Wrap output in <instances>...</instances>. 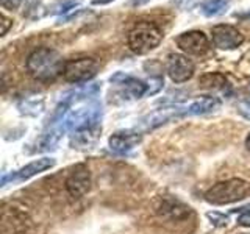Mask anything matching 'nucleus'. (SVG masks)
Returning a JSON list of instances; mask_svg holds the SVG:
<instances>
[{"label":"nucleus","mask_w":250,"mask_h":234,"mask_svg":"<svg viewBox=\"0 0 250 234\" xmlns=\"http://www.w3.org/2000/svg\"><path fill=\"white\" fill-rule=\"evenodd\" d=\"M250 192V184L241 178H231L227 181H221L209 187L205 194V200L211 205H230L247 197Z\"/></svg>","instance_id":"obj_3"},{"label":"nucleus","mask_w":250,"mask_h":234,"mask_svg":"<svg viewBox=\"0 0 250 234\" xmlns=\"http://www.w3.org/2000/svg\"><path fill=\"white\" fill-rule=\"evenodd\" d=\"M200 88L203 89H209V91H217V89H224L227 86V78L222 74L217 72H209L200 77L199 80Z\"/></svg>","instance_id":"obj_17"},{"label":"nucleus","mask_w":250,"mask_h":234,"mask_svg":"<svg viewBox=\"0 0 250 234\" xmlns=\"http://www.w3.org/2000/svg\"><path fill=\"white\" fill-rule=\"evenodd\" d=\"M213 35V42L217 49L221 50H233L244 42V36L242 33L231 25H225V23H219L211 30Z\"/></svg>","instance_id":"obj_7"},{"label":"nucleus","mask_w":250,"mask_h":234,"mask_svg":"<svg viewBox=\"0 0 250 234\" xmlns=\"http://www.w3.org/2000/svg\"><path fill=\"white\" fill-rule=\"evenodd\" d=\"M238 113L244 117V119L250 120V100H242L238 103Z\"/></svg>","instance_id":"obj_20"},{"label":"nucleus","mask_w":250,"mask_h":234,"mask_svg":"<svg viewBox=\"0 0 250 234\" xmlns=\"http://www.w3.org/2000/svg\"><path fill=\"white\" fill-rule=\"evenodd\" d=\"M21 3H22V0H2V5L5 8H10V10H16Z\"/></svg>","instance_id":"obj_22"},{"label":"nucleus","mask_w":250,"mask_h":234,"mask_svg":"<svg viewBox=\"0 0 250 234\" xmlns=\"http://www.w3.org/2000/svg\"><path fill=\"white\" fill-rule=\"evenodd\" d=\"M156 211L160 215L169 218V220H185L191 214V208L183 205L177 198H163Z\"/></svg>","instance_id":"obj_14"},{"label":"nucleus","mask_w":250,"mask_h":234,"mask_svg":"<svg viewBox=\"0 0 250 234\" xmlns=\"http://www.w3.org/2000/svg\"><path fill=\"white\" fill-rule=\"evenodd\" d=\"M185 114H188L186 106L185 108H182V106L161 108V109H158V111H155L153 114L147 116L143 120V125H144L146 130H152V128L160 127V125L167 123V122L177 119V117H180V116H185Z\"/></svg>","instance_id":"obj_12"},{"label":"nucleus","mask_w":250,"mask_h":234,"mask_svg":"<svg viewBox=\"0 0 250 234\" xmlns=\"http://www.w3.org/2000/svg\"><path fill=\"white\" fill-rule=\"evenodd\" d=\"M163 39V31L153 22L141 20L128 33V47L133 53L146 55L155 50Z\"/></svg>","instance_id":"obj_2"},{"label":"nucleus","mask_w":250,"mask_h":234,"mask_svg":"<svg viewBox=\"0 0 250 234\" xmlns=\"http://www.w3.org/2000/svg\"><path fill=\"white\" fill-rule=\"evenodd\" d=\"M44 108V98L41 96H33V97H25L21 103H19V109L22 114L27 116H38L42 111Z\"/></svg>","instance_id":"obj_18"},{"label":"nucleus","mask_w":250,"mask_h":234,"mask_svg":"<svg viewBox=\"0 0 250 234\" xmlns=\"http://www.w3.org/2000/svg\"><path fill=\"white\" fill-rule=\"evenodd\" d=\"M231 0H203L200 5V13L205 18H217L227 13Z\"/></svg>","instance_id":"obj_16"},{"label":"nucleus","mask_w":250,"mask_h":234,"mask_svg":"<svg viewBox=\"0 0 250 234\" xmlns=\"http://www.w3.org/2000/svg\"><path fill=\"white\" fill-rule=\"evenodd\" d=\"M57 161L53 158H41V159H35L30 164H27L25 167H22L21 170L14 172V174L10 175L11 181H25V179H30L31 176H35L38 174H42V172L52 169Z\"/></svg>","instance_id":"obj_13"},{"label":"nucleus","mask_w":250,"mask_h":234,"mask_svg":"<svg viewBox=\"0 0 250 234\" xmlns=\"http://www.w3.org/2000/svg\"><path fill=\"white\" fill-rule=\"evenodd\" d=\"M99 72V62L94 58H78L66 61L62 77L69 83H84L92 80Z\"/></svg>","instance_id":"obj_4"},{"label":"nucleus","mask_w":250,"mask_h":234,"mask_svg":"<svg viewBox=\"0 0 250 234\" xmlns=\"http://www.w3.org/2000/svg\"><path fill=\"white\" fill-rule=\"evenodd\" d=\"M249 91H250V86H249Z\"/></svg>","instance_id":"obj_28"},{"label":"nucleus","mask_w":250,"mask_h":234,"mask_svg":"<svg viewBox=\"0 0 250 234\" xmlns=\"http://www.w3.org/2000/svg\"><path fill=\"white\" fill-rule=\"evenodd\" d=\"M246 147H247V152L250 153V133H249L247 137H246Z\"/></svg>","instance_id":"obj_26"},{"label":"nucleus","mask_w":250,"mask_h":234,"mask_svg":"<svg viewBox=\"0 0 250 234\" xmlns=\"http://www.w3.org/2000/svg\"><path fill=\"white\" fill-rule=\"evenodd\" d=\"M221 105H222L221 98L213 97V96H205V97L194 100L189 106H186V113L189 116H203V114L217 111V109L221 108Z\"/></svg>","instance_id":"obj_15"},{"label":"nucleus","mask_w":250,"mask_h":234,"mask_svg":"<svg viewBox=\"0 0 250 234\" xmlns=\"http://www.w3.org/2000/svg\"><path fill=\"white\" fill-rule=\"evenodd\" d=\"M66 62L62 61L61 55L53 50L41 47L30 53L27 58L28 74L38 81H53L58 75L62 74Z\"/></svg>","instance_id":"obj_1"},{"label":"nucleus","mask_w":250,"mask_h":234,"mask_svg":"<svg viewBox=\"0 0 250 234\" xmlns=\"http://www.w3.org/2000/svg\"><path fill=\"white\" fill-rule=\"evenodd\" d=\"M91 172L84 164H77L66 178V191L72 198H82L91 191Z\"/></svg>","instance_id":"obj_5"},{"label":"nucleus","mask_w":250,"mask_h":234,"mask_svg":"<svg viewBox=\"0 0 250 234\" xmlns=\"http://www.w3.org/2000/svg\"><path fill=\"white\" fill-rule=\"evenodd\" d=\"M167 75L174 83H185L194 75V62L180 53L169 55L167 59Z\"/></svg>","instance_id":"obj_9"},{"label":"nucleus","mask_w":250,"mask_h":234,"mask_svg":"<svg viewBox=\"0 0 250 234\" xmlns=\"http://www.w3.org/2000/svg\"><path fill=\"white\" fill-rule=\"evenodd\" d=\"M177 45L188 55H194V57H202L209 50L207 35L199 30H191L182 33L177 38Z\"/></svg>","instance_id":"obj_8"},{"label":"nucleus","mask_w":250,"mask_h":234,"mask_svg":"<svg viewBox=\"0 0 250 234\" xmlns=\"http://www.w3.org/2000/svg\"><path fill=\"white\" fill-rule=\"evenodd\" d=\"M238 225L246 226V228H250V209L244 211V213L238 215Z\"/></svg>","instance_id":"obj_21"},{"label":"nucleus","mask_w":250,"mask_h":234,"mask_svg":"<svg viewBox=\"0 0 250 234\" xmlns=\"http://www.w3.org/2000/svg\"><path fill=\"white\" fill-rule=\"evenodd\" d=\"M111 83L117 84L119 88L124 89V92L130 96L131 98H141L148 94V84L138 80V78H133L130 75H125L122 72H117L116 75L111 77Z\"/></svg>","instance_id":"obj_11"},{"label":"nucleus","mask_w":250,"mask_h":234,"mask_svg":"<svg viewBox=\"0 0 250 234\" xmlns=\"http://www.w3.org/2000/svg\"><path fill=\"white\" fill-rule=\"evenodd\" d=\"M238 16V18H244V19H247V18H250V10L246 13V14H236Z\"/></svg>","instance_id":"obj_27"},{"label":"nucleus","mask_w":250,"mask_h":234,"mask_svg":"<svg viewBox=\"0 0 250 234\" xmlns=\"http://www.w3.org/2000/svg\"><path fill=\"white\" fill-rule=\"evenodd\" d=\"M207 217L209 218L211 223L214 226H227V223H229V217L221 213H208Z\"/></svg>","instance_id":"obj_19"},{"label":"nucleus","mask_w":250,"mask_h":234,"mask_svg":"<svg viewBox=\"0 0 250 234\" xmlns=\"http://www.w3.org/2000/svg\"><path fill=\"white\" fill-rule=\"evenodd\" d=\"M102 135L100 123H89L72 131L70 135V147L80 152H88L96 147Z\"/></svg>","instance_id":"obj_6"},{"label":"nucleus","mask_w":250,"mask_h":234,"mask_svg":"<svg viewBox=\"0 0 250 234\" xmlns=\"http://www.w3.org/2000/svg\"><path fill=\"white\" fill-rule=\"evenodd\" d=\"M111 2H114V0H92V5H106Z\"/></svg>","instance_id":"obj_25"},{"label":"nucleus","mask_w":250,"mask_h":234,"mask_svg":"<svg viewBox=\"0 0 250 234\" xmlns=\"http://www.w3.org/2000/svg\"><path fill=\"white\" fill-rule=\"evenodd\" d=\"M147 2H150V0H131V5L133 6H141V5H146Z\"/></svg>","instance_id":"obj_24"},{"label":"nucleus","mask_w":250,"mask_h":234,"mask_svg":"<svg viewBox=\"0 0 250 234\" xmlns=\"http://www.w3.org/2000/svg\"><path fill=\"white\" fill-rule=\"evenodd\" d=\"M2 25H3V28H2V35H6L8 28H10V25H11V20L8 19L5 14H2Z\"/></svg>","instance_id":"obj_23"},{"label":"nucleus","mask_w":250,"mask_h":234,"mask_svg":"<svg viewBox=\"0 0 250 234\" xmlns=\"http://www.w3.org/2000/svg\"><path fill=\"white\" fill-rule=\"evenodd\" d=\"M143 136L138 131H117L109 137V148L117 155H127L141 144Z\"/></svg>","instance_id":"obj_10"}]
</instances>
